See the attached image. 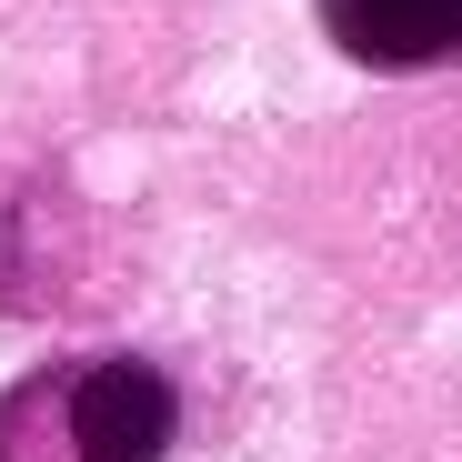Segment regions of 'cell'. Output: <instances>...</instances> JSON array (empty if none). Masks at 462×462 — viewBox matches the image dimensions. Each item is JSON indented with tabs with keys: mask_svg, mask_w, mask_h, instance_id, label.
Here are the masks:
<instances>
[{
	"mask_svg": "<svg viewBox=\"0 0 462 462\" xmlns=\"http://www.w3.org/2000/svg\"><path fill=\"white\" fill-rule=\"evenodd\" d=\"M51 393H60L70 462H162L171 452V382L151 362H91Z\"/></svg>",
	"mask_w": 462,
	"mask_h": 462,
	"instance_id": "1",
	"label": "cell"
},
{
	"mask_svg": "<svg viewBox=\"0 0 462 462\" xmlns=\"http://www.w3.org/2000/svg\"><path fill=\"white\" fill-rule=\"evenodd\" d=\"M322 31L362 70H432L462 41V0H322Z\"/></svg>",
	"mask_w": 462,
	"mask_h": 462,
	"instance_id": "2",
	"label": "cell"
}]
</instances>
